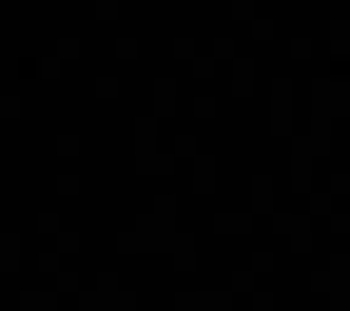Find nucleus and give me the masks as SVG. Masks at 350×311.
<instances>
[]
</instances>
